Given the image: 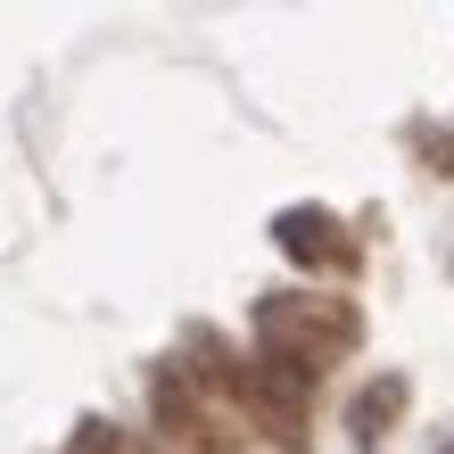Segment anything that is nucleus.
I'll use <instances>...</instances> for the list:
<instances>
[{
  "instance_id": "f03ea898",
  "label": "nucleus",
  "mask_w": 454,
  "mask_h": 454,
  "mask_svg": "<svg viewBox=\"0 0 454 454\" xmlns=\"http://www.w3.org/2000/svg\"><path fill=\"white\" fill-rule=\"evenodd\" d=\"M273 248L289 264H306V273H356L364 264V239L347 231L331 207H281L273 215Z\"/></svg>"
},
{
  "instance_id": "7ed1b4c3",
  "label": "nucleus",
  "mask_w": 454,
  "mask_h": 454,
  "mask_svg": "<svg viewBox=\"0 0 454 454\" xmlns=\"http://www.w3.org/2000/svg\"><path fill=\"white\" fill-rule=\"evenodd\" d=\"M149 413H157V430L182 438V446H207V454H231V430H223V413H207L191 380H182L174 364H157V380H149Z\"/></svg>"
},
{
  "instance_id": "423d86ee",
  "label": "nucleus",
  "mask_w": 454,
  "mask_h": 454,
  "mask_svg": "<svg viewBox=\"0 0 454 454\" xmlns=\"http://www.w3.org/2000/svg\"><path fill=\"white\" fill-rule=\"evenodd\" d=\"M438 454H454V438H446V446H438Z\"/></svg>"
},
{
  "instance_id": "f257e3e1",
  "label": "nucleus",
  "mask_w": 454,
  "mask_h": 454,
  "mask_svg": "<svg viewBox=\"0 0 454 454\" xmlns=\"http://www.w3.org/2000/svg\"><path fill=\"white\" fill-rule=\"evenodd\" d=\"M356 339H364V323H356V306H347V298H256V347L273 364L323 372Z\"/></svg>"
},
{
  "instance_id": "39448f33",
  "label": "nucleus",
  "mask_w": 454,
  "mask_h": 454,
  "mask_svg": "<svg viewBox=\"0 0 454 454\" xmlns=\"http://www.w3.org/2000/svg\"><path fill=\"white\" fill-rule=\"evenodd\" d=\"M413 149H421V157H430V166L454 182V132H446V124H421V132H413Z\"/></svg>"
},
{
  "instance_id": "20e7f679",
  "label": "nucleus",
  "mask_w": 454,
  "mask_h": 454,
  "mask_svg": "<svg viewBox=\"0 0 454 454\" xmlns=\"http://www.w3.org/2000/svg\"><path fill=\"white\" fill-rule=\"evenodd\" d=\"M405 405H413V388H405V372H380L372 388H356V405H347V430H356V446L372 454L396 421H405Z\"/></svg>"
}]
</instances>
